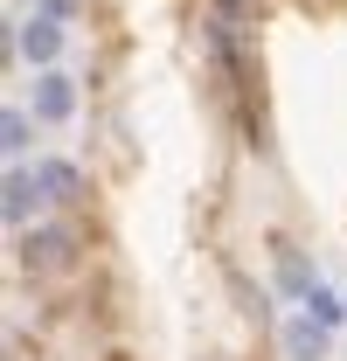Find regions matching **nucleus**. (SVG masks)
Instances as JSON below:
<instances>
[{
	"label": "nucleus",
	"mask_w": 347,
	"mask_h": 361,
	"mask_svg": "<svg viewBox=\"0 0 347 361\" xmlns=\"http://www.w3.org/2000/svg\"><path fill=\"white\" fill-rule=\"evenodd\" d=\"M21 49H28L35 63H49V56L63 49V28H56V21H28V35H21Z\"/></svg>",
	"instance_id": "1"
},
{
	"label": "nucleus",
	"mask_w": 347,
	"mask_h": 361,
	"mask_svg": "<svg viewBox=\"0 0 347 361\" xmlns=\"http://www.w3.org/2000/svg\"><path fill=\"white\" fill-rule=\"evenodd\" d=\"M35 111H42V118H70V77H42Z\"/></svg>",
	"instance_id": "2"
},
{
	"label": "nucleus",
	"mask_w": 347,
	"mask_h": 361,
	"mask_svg": "<svg viewBox=\"0 0 347 361\" xmlns=\"http://www.w3.org/2000/svg\"><path fill=\"white\" fill-rule=\"evenodd\" d=\"M28 146V126H21V111H7V153H21Z\"/></svg>",
	"instance_id": "3"
}]
</instances>
